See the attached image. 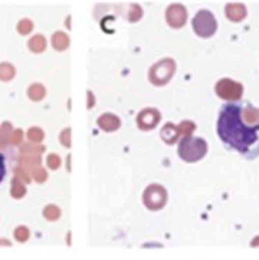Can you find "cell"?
Listing matches in <instances>:
<instances>
[{"label": "cell", "mask_w": 259, "mask_h": 260, "mask_svg": "<svg viewBox=\"0 0 259 260\" xmlns=\"http://www.w3.org/2000/svg\"><path fill=\"white\" fill-rule=\"evenodd\" d=\"M0 246H12V243L9 242L8 239H0Z\"/></svg>", "instance_id": "e575fe53"}, {"label": "cell", "mask_w": 259, "mask_h": 260, "mask_svg": "<svg viewBox=\"0 0 259 260\" xmlns=\"http://www.w3.org/2000/svg\"><path fill=\"white\" fill-rule=\"evenodd\" d=\"M87 100H88L87 108H94V105H95V96H94V92H92V91H88V92H87Z\"/></svg>", "instance_id": "d6a6232c"}, {"label": "cell", "mask_w": 259, "mask_h": 260, "mask_svg": "<svg viewBox=\"0 0 259 260\" xmlns=\"http://www.w3.org/2000/svg\"><path fill=\"white\" fill-rule=\"evenodd\" d=\"M160 137H161V140L166 144L173 145V144H176L179 141V137H180L179 126L175 125V124H171V122H168V124H166V125L161 128Z\"/></svg>", "instance_id": "7c38bea8"}, {"label": "cell", "mask_w": 259, "mask_h": 260, "mask_svg": "<svg viewBox=\"0 0 259 260\" xmlns=\"http://www.w3.org/2000/svg\"><path fill=\"white\" fill-rule=\"evenodd\" d=\"M13 173H15V177H16L17 180H20V181L25 183V184H29V183L32 181L31 173H29L25 167H22V166H17V167L13 170Z\"/></svg>", "instance_id": "484cf974"}, {"label": "cell", "mask_w": 259, "mask_h": 260, "mask_svg": "<svg viewBox=\"0 0 259 260\" xmlns=\"http://www.w3.org/2000/svg\"><path fill=\"white\" fill-rule=\"evenodd\" d=\"M27 140L31 141V143L35 144H39L42 143L43 138H45V133H43L42 128H39V126H32V128H29V131H27Z\"/></svg>", "instance_id": "603a6c76"}, {"label": "cell", "mask_w": 259, "mask_h": 260, "mask_svg": "<svg viewBox=\"0 0 259 260\" xmlns=\"http://www.w3.org/2000/svg\"><path fill=\"white\" fill-rule=\"evenodd\" d=\"M127 16H128V20H130V22H133V23L134 22H138V20L142 17L141 6H140L138 3H131V5H130V9H128Z\"/></svg>", "instance_id": "cb8c5ba5"}, {"label": "cell", "mask_w": 259, "mask_h": 260, "mask_svg": "<svg viewBox=\"0 0 259 260\" xmlns=\"http://www.w3.org/2000/svg\"><path fill=\"white\" fill-rule=\"evenodd\" d=\"M177 154L186 162H197L208 154V143L199 137H183L179 144Z\"/></svg>", "instance_id": "7a4b0ae2"}, {"label": "cell", "mask_w": 259, "mask_h": 260, "mask_svg": "<svg viewBox=\"0 0 259 260\" xmlns=\"http://www.w3.org/2000/svg\"><path fill=\"white\" fill-rule=\"evenodd\" d=\"M59 141H61V144H62L64 147H67V148L71 147V128H65V129L61 133V135H59Z\"/></svg>", "instance_id": "4dcf8cb0"}, {"label": "cell", "mask_w": 259, "mask_h": 260, "mask_svg": "<svg viewBox=\"0 0 259 260\" xmlns=\"http://www.w3.org/2000/svg\"><path fill=\"white\" fill-rule=\"evenodd\" d=\"M97 125L100 126L102 131L105 133H114L121 126V119L116 115V114H109L105 112L102 114L98 119H97Z\"/></svg>", "instance_id": "8fae6325"}, {"label": "cell", "mask_w": 259, "mask_h": 260, "mask_svg": "<svg viewBox=\"0 0 259 260\" xmlns=\"http://www.w3.org/2000/svg\"><path fill=\"white\" fill-rule=\"evenodd\" d=\"M50 42H52V46L56 49V51L62 52L68 49V46H69V36L67 34H64V32H55V34L52 35V39H50Z\"/></svg>", "instance_id": "9a60e30c"}, {"label": "cell", "mask_w": 259, "mask_h": 260, "mask_svg": "<svg viewBox=\"0 0 259 260\" xmlns=\"http://www.w3.org/2000/svg\"><path fill=\"white\" fill-rule=\"evenodd\" d=\"M242 118L243 121L252 128L259 126V109L253 107H245L242 108Z\"/></svg>", "instance_id": "5bb4252c"}, {"label": "cell", "mask_w": 259, "mask_h": 260, "mask_svg": "<svg viewBox=\"0 0 259 260\" xmlns=\"http://www.w3.org/2000/svg\"><path fill=\"white\" fill-rule=\"evenodd\" d=\"M27 96H29V100L35 102L42 101L46 96V89L42 84H32L27 89Z\"/></svg>", "instance_id": "ac0fdd59"}, {"label": "cell", "mask_w": 259, "mask_h": 260, "mask_svg": "<svg viewBox=\"0 0 259 260\" xmlns=\"http://www.w3.org/2000/svg\"><path fill=\"white\" fill-rule=\"evenodd\" d=\"M19 157L16 155V151L10 147H3L0 148V184L6 180V177L10 174L13 170Z\"/></svg>", "instance_id": "ba28073f"}, {"label": "cell", "mask_w": 259, "mask_h": 260, "mask_svg": "<svg viewBox=\"0 0 259 260\" xmlns=\"http://www.w3.org/2000/svg\"><path fill=\"white\" fill-rule=\"evenodd\" d=\"M0 148H3V147H2V144H0Z\"/></svg>", "instance_id": "8d00e7d4"}, {"label": "cell", "mask_w": 259, "mask_h": 260, "mask_svg": "<svg viewBox=\"0 0 259 260\" xmlns=\"http://www.w3.org/2000/svg\"><path fill=\"white\" fill-rule=\"evenodd\" d=\"M27 46L34 53H42L46 49V39H45L43 35H35L29 39Z\"/></svg>", "instance_id": "2e32d148"}, {"label": "cell", "mask_w": 259, "mask_h": 260, "mask_svg": "<svg viewBox=\"0 0 259 260\" xmlns=\"http://www.w3.org/2000/svg\"><path fill=\"white\" fill-rule=\"evenodd\" d=\"M31 176L34 177L36 183H45L48 180V171L42 166H39V167H35L34 170H31Z\"/></svg>", "instance_id": "83f0119b"}, {"label": "cell", "mask_w": 259, "mask_h": 260, "mask_svg": "<svg viewBox=\"0 0 259 260\" xmlns=\"http://www.w3.org/2000/svg\"><path fill=\"white\" fill-rule=\"evenodd\" d=\"M10 144L12 145H22L23 144V131L22 129H15L13 134H12V138H10Z\"/></svg>", "instance_id": "1f68e13d"}, {"label": "cell", "mask_w": 259, "mask_h": 260, "mask_svg": "<svg viewBox=\"0 0 259 260\" xmlns=\"http://www.w3.org/2000/svg\"><path fill=\"white\" fill-rule=\"evenodd\" d=\"M251 247H259V236H255V237L252 239Z\"/></svg>", "instance_id": "836d02e7"}, {"label": "cell", "mask_w": 259, "mask_h": 260, "mask_svg": "<svg viewBox=\"0 0 259 260\" xmlns=\"http://www.w3.org/2000/svg\"><path fill=\"white\" fill-rule=\"evenodd\" d=\"M166 22L173 29H182L187 22V9L182 3H171L166 10Z\"/></svg>", "instance_id": "52a82bcc"}, {"label": "cell", "mask_w": 259, "mask_h": 260, "mask_svg": "<svg viewBox=\"0 0 259 260\" xmlns=\"http://www.w3.org/2000/svg\"><path fill=\"white\" fill-rule=\"evenodd\" d=\"M16 76V69L9 62H2L0 63V81L9 82Z\"/></svg>", "instance_id": "ffe728a7"}, {"label": "cell", "mask_w": 259, "mask_h": 260, "mask_svg": "<svg viewBox=\"0 0 259 260\" xmlns=\"http://www.w3.org/2000/svg\"><path fill=\"white\" fill-rule=\"evenodd\" d=\"M43 217L48 221H56L61 218V209L55 204H49L43 209Z\"/></svg>", "instance_id": "7402d4cb"}, {"label": "cell", "mask_w": 259, "mask_h": 260, "mask_svg": "<svg viewBox=\"0 0 259 260\" xmlns=\"http://www.w3.org/2000/svg\"><path fill=\"white\" fill-rule=\"evenodd\" d=\"M167 190L161 184H150L142 193V203L150 211H159L167 204Z\"/></svg>", "instance_id": "5b68a950"}, {"label": "cell", "mask_w": 259, "mask_h": 260, "mask_svg": "<svg viewBox=\"0 0 259 260\" xmlns=\"http://www.w3.org/2000/svg\"><path fill=\"white\" fill-rule=\"evenodd\" d=\"M176 72V62L175 59L164 58L159 60L157 63H154L150 68L149 72V79L153 85L156 86H164L170 82V79L173 78Z\"/></svg>", "instance_id": "3957f363"}, {"label": "cell", "mask_w": 259, "mask_h": 260, "mask_svg": "<svg viewBox=\"0 0 259 260\" xmlns=\"http://www.w3.org/2000/svg\"><path fill=\"white\" fill-rule=\"evenodd\" d=\"M26 185L25 183H22L20 180H17L16 177H13V180H12V188H10V196L13 197V199H16V200H20V199H23L26 196Z\"/></svg>", "instance_id": "d6986e66"}, {"label": "cell", "mask_w": 259, "mask_h": 260, "mask_svg": "<svg viewBox=\"0 0 259 260\" xmlns=\"http://www.w3.org/2000/svg\"><path fill=\"white\" fill-rule=\"evenodd\" d=\"M161 114L159 109L156 108H146L137 115V126L141 131H151L160 124Z\"/></svg>", "instance_id": "9c48e42d"}, {"label": "cell", "mask_w": 259, "mask_h": 260, "mask_svg": "<svg viewBox=\"0 0 259 260\" xmlns=\"http://www.w3.org/2000/svg\"><path fill=\"white\" fill-rule=\"evenodd\" d=\"M16 29L19 34L26 36V35H29L32 30H34V22H32V20H29V19H22V20L17 23Z\"/></svg>", "instance_id": "f1b7e54d"}, {"label": "cell", "mask_w": 259, "mask_h": 260, "mask_svg": "<svg viewBox=\"0 0 259 260\" xmlns=\"http://www.w3.org/2000/svg\"><path fill=\"white\" fill-rule=\"evenodd\" d=\"M13 125L10 122H3L0 125V144L2 147H8V144H10V138L13 134Z\"/></svg>", "instance_id": "44dd1931"}, {"label": "cell", "mask_w": 259, "mask_h": 260, "mask_svg": "<svg viewBox=\"0 0 259 260\" xmlns=\"http://www.w3.org/2000/svg\"><path fill=\"white\" fill-rule=\"evenodd\" d=\"M17 162H19V166L25 167L26 170L31 173V170H34L35 167L42 166V155H27V154H20Z\"/></svg>", "instance_id": "4fadbf2b"}, {"label": "cell", "mask_w": 259, "mask_h": 260, "mask_svg": "<svg viewBox=\"0 0 259 260\" xmlns=\"http://www.w3.org/2000/svg\"><path fill=\"white\" fill-rule=\"evenodd\" d=\"M67 170L68 171H71V155H68L67 157Z\"/></svg>", "instance_id": "d590c367"}, {"label": "cell", "mask_w": 259, "mask_h": 260, "mask_svg": "<svg viewBox=\"0 0 259 260\" xmlns=\"http://www.w3.org/2000/svg\"><path fill=\"white\" fill-rule=\"evenodd\" d=\"M13 236H15V239H16L19 243H26L29 240V237H31V232H29L27 227L19 226L17 229H15Z\"/></svg>", "instance_id": "4316f807"}, {"label": "cell", "mask_w": 259, "mask_h": 260, "mask_svg": "<svg viewBox=\"0 0 259 260\" xmlns=\"http://www.w3.org/2000/svg\"><path fill=\"white\" fill-rule=\"evenodd\" d=\"M225 15L231 22H242L248 16V10L243 3H227L225 6Z\"/></svg>", "instance_id": "30bf717a"}, {"label": "cell", "mask_w": 259, "mask_h": 260, "mask_svg": "<svg viewBox=\"0 0 259 260\" xmlns=\"http://www.w3.org/2000/svg\"><path fill=\"white\" fill-rule=\"evenodd\" d=\"M46 164L50 170H58L62 166V158L59 157L58 154H49L46 158Z\"/></svg>", "instance_id": "f546056e"}, {"label": "cell", "mask_w": 259, "mask_h": 260, "mask_svg": "<svg viewBox=\"0 0 259 260\" xmlns=\"http://www.w3.org/2000/svg\"><path fill=\"white\" fill-rule=\"evenodd\" d=\"M46 151V147L41 144L35 143H25L20 145V151L19 154H27V155H42Z\"/></svg>", "instance_id": "e0dca14e"}, {"label": "cell", "mask_w": 259, "mask_h": 260, "mask_svg": "<svg viewBox=\"0 0 259 260\" xmlns=\"http://www.w3.org/2000/svg\"><path fill=\"white\" fill-rule=\"evenodd\" d=\"M217 134L229 147L248 154L259 140V126L252 128L242 118V107L226 105L217 119Z\"/></svg>", "instance_id": "6da1fadb"}, {"label": "cell", "mask_w": 259, "mask_h": 260, "mask_svg": "<svg viewBox=\"0 0 259 260\" xmlns=\"http://www.w3.org/2000/svg\"><path fill=\"white\" fill-rule=\"evenodd\" d=\"M192 26L194 34L203 38V39H208V38H212L213 35L216 34V17L210 10H199L196 13V16L193 17Z\"/></svg>", "instance_id": "277c9868"}, {"label": "cell", "mask_w": 259, "mask_h": 260, "mask_svg": "<svg viewBox=\"0 0 259 260\" xmlns=\"http://www.w3.org/2000/svg\"><path fill=\"white\" fill-rule=\"evenodd\" d=\"M215 92L223 101H239L243 95V85L231 78H222L215 85Z\"/></svg>", "instance_id": "8992f818"}, {"label": "cell", "mask_w": 259, "mask_h": 260, "mask_svg": "<svg viewBox=\"0 0 259 260\" xmlns=\"http://www.w3.org/2000/svg\"><path fill=\"white\" fill-rule=\"evenodd\" d=\"M179 131H180V135L183 137H189L192 135L194 131H196V124L190 121V119H186V121H182L179 124Z\"/></svg>", "instance_id": "d4e9b609"}]
</instances>
